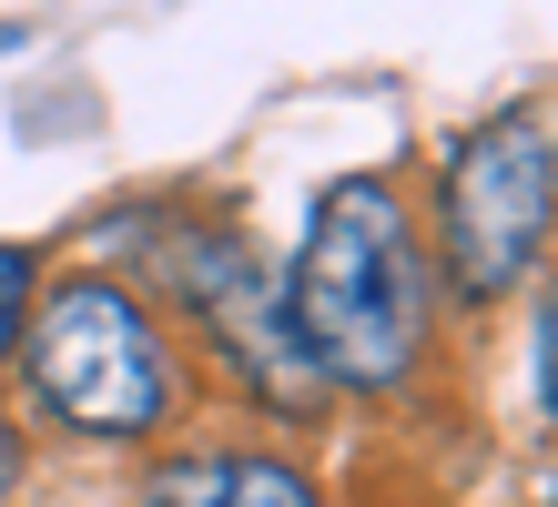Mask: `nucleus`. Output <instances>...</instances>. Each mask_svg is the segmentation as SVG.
<instances>
[{
  "label": "nucleus",
  "instance_id": "obj_3",
  "mask_svg": "<svg viewBox=\"0 0 558 507\" xmlns=\"http://www.w3.org/2000/svg\"><path fill=\"white\" fill-rule=\"evenodd\" d=\"M558 224V143L538 112H498L477 122L447 162V285L487 304L538 264Z\"/></svg>",
  "mask_w": 558,
  "mask_h": 507
},
{
  "label": "nucleus",
  "instance_id": "obj_4",
  "mask_svg": "<svg viewBox=\"0 0 558 507\" xmlns=\"http://www.w3.org/2000/svg\"><path fill=\"white\" fill-rule=\"evenodd\" d=\"M193 304L223 325V355H234V365H254V376H265L284 406L305 396L315 365L294 355V325L265 315V275H254V254H244V244H223V233H214V244H193Z\"/></svg>",
  "mask_w": 558,
  "mask_h": 507
},
{
  "label": "nucleus",
  "instance_id": "obj_2",
  "mask_svg": "<svg viewBox=\"0 0 558 507\" xmlns=\"http://www.w3.org/2000/svg\"><path fill=\"white\" fill-rule=\"evenodd\" d=\"M21 355H31L41 406L72 436H143V426H162V406H173V355H162L143 294L112 285V275L51 285L31 335H21Z\"/></svg>",
  "mask_w": 558,
  "mask_h": 507
},
{
  "label": "nucleus",
  "instance_id": "obj_5",
  "mask_svg": "<svg viewBox=\"0 0 558 507\" xmlns=\"http://www.w3.org/2000/svg\"><path fill=\"white\" fill-rule=\"evenodd\" d=\"M204 507H325L315 487H305V467H284V457H223V467H204Z\"/></svg>",
  "mask_w": 558,
  "mask_h": 507
},
{
  "label": "nucleus",
  "instance_id": "obj_9",
  "mask_svg": "<svg viewBox=\"0 0 558 507\" xmlns=\"http://www.w3.org/2000/svg\"><path fill=\"white\" fill-rule=\"evenodd\" d=\"M0 51H11V31H0Z\"/></svg>",
  "mask_w": 558,
  "mask_h": 507
},
{
  "label": "nucleus",
  "instance_id": "obj_8",
  "mask_svg": "<svg viewBox=\"0 0 558 507\" xmlns=\"http://www.w3.org/2000/svg\"><path fill=\"white\" fill-rule=\"evenodd\" d=\"M11 467H21V447H11V426H0V487H11Z\"/></svg>",
  "mask_w": 558,
  "mask_h": 507
},
{
  "label": "nucleus",
  "instance_id": "obj_1",
  "mask_svg": "<svg viewBox=\"0 0 558 507\" xmlns=\"http://www.w3.org/2000/svg\"><path fill=\"white\" fill-rule=\"evenodd\" d=\"M294 355L336 386H397L426 346V254L386 173H345L315 203L305 254L284 285Z\"/></svg>",
  "mask_w": 558,
  "mask_h": 507
},
{
  "label": "nucleus",
  "instance_id": "obj_7",
  "mask_svg": "<svg viewBox=\"0 0 558 507\" xmlns=\"http://www.w3.org/2000/svg\"><path fill=\"white\" fill-rule=\"evenodd\" d=\"M538 386H548V417H558V294H548V315H538Z\"/></svg>",
  "mask_w": 558,
  "mask_h": 507
},
{
  "label": "nucleus",
  "instance_id": "obj_6",
  "mask_svg": "<svg viewBox=\"0 0 558 507\" xmlns=\"http://www.w3.org/2000/svg\"><path fill=\"white\" fill-rule=\"evenodd\" d=\"M21 335H31V254L0 244V365L21 355Z\"/></svg>",
  "mask_w": 558,
  "mask_h": 507
}]
</instances>
